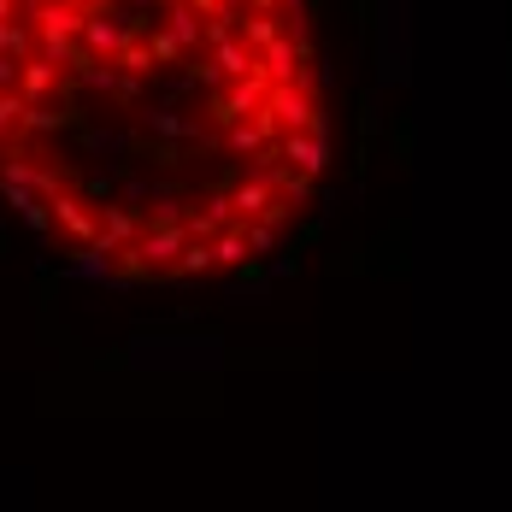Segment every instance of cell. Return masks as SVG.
I'll return each mask as SVG.
<instances>
[{
    "mask_svg": "<svg viewBox=\"0 0 512 512\" xmlns=\"http://www.w3.org/2000/svg\"><path fill=\"white\" fill-rule=\"evenodd\" d=\"M142 130H148V136H171V142H195V136H201V124L177 118L171 106H148V112H142Z\"/></svg>",
    "mask_w": 512,
    "mask_h": 512,
    "instance_id": "obj_16",
    "label": "cell"
},
{
    "mask_svg": "<svg viewBox=\"0 0 512 512\" xmlns=\"http://www.w3.org/2000/svg\"><path fill=\"white\" fill-rule=\"evenodd\" d=\"M0 18H18V0H0Z\"/></svg>",
    "mask_w": 512,
    "mask_h": 512,
    "instance_id": "obj_28",
    "label": "cell"
},
{
    "mask_svg": "<svg viewBox=\"0 0 512 512\" xmlns=\"http://www.w3.org/2000/svg\"><path fill=\"white\" fill-rule=\"evenodd\" d=\"M48 212H53V224L83 248V242H95V230H101V218H95V206L83 201V195H71V189H53L48 195Z\"/></svg>",
    "mask_w": 512,
    "mask_h": 512,
    "instance_id": "obj_4",
    "label": "cell"
},
{
    "mask_svg": "<svg viewBox=\"0 0 512 512\" xmlns=\"http://www.w3.org/2000/svg\"><path fill=\"white\" fill-rule=\"evenodd\" d=\"M142 42H148V53H154V65H177V59H183L177 36H171L165 24H148V30H142Z\"/></svg>",
    "mask_w": 512,
    "mask_h": 512,
    "instance_id": "obj_20",
    "label": "cell"
},
{
    "mask_svg": "<svg viewBox=\"0 0 512 512\" xmlns=\"http://www.w3.org/2000/svg\"><path fill=\"white\" fill-rule=\"evenodd\" d=\"M148 159H154V165H165V171H177V165H183V148H177L171 136H159V142H148Z\"/></svg>",
    "mask_w": 512,
    "mask_h": 512,
    "instance_id": "obj_22",
    "label": "cell"
},
{
    "mask_svg": "<svg viewBox=\"0 0 512 512\" xmlns=\"http://www.w3.org/2000/svg\"><path fill=\"white\" fill-rule=\"evenodd\" d=\"M248 6H254V12H277V0H248Z\"/></svg>",
    "mask_w": 512,
    "mask_h": 512,
    "instance_id": "obj_29",
    "label": "cell"
},
{
    "mask_svg": "<svg viewBox=\"0 0 512 512\" xmlns=\"http://www.w3.org/2000/svg\"><path fill=\"white\" fill-rule=\"evenodd\" d=\"M83 148H89V154H112V148H124V142H118L112 130H89V136H83Z\"/></svg>",
    "mask_w": 512,
    "mask_h": 512,
    "instance_id": "obj_24",
    "label": "cell"
},
{
    "mask_svg": "<svg viewBox=\"0 0 512 512\" xmlns=\"http://www.w3.org/2000/svg\"><path fill=\"white\" fill-rule=\"evenodd\" d=\"M77 6H89V12H95V6H112V0H77Z\"/></svg>",
    "mask_w": 512,
    "mask_h": 512,
    "instance_id": "obj_30",
    "label": "cell"
},
{
    "mask_svg": "<svg viewBox=\"0 0 512 512\" xmlns=\"http://www.w3.org/2000/svg\"><path fill=\"white\" fill-rule=\"evenodd\" d=\"M295 271H301V254H289V259H277V265H271V277H295Z\"/></svg>",
    "mask_w": 512,
    "mask_h": 512,
    "instance_id": "obj_26",
    "label": "cell"
},
{
    "mask_svg": "<svg viewBox=\"0 0 512 512\" xmlns=\"http://www.w3.org/2000/svg\"><path fill=\"white\" fill-rule=\"evenodd\" d=\"M283 159H289L295 171L318 177V171L330 165V130H283Z\"/></svg>",
    "mask_w": 512,
    "mask_h": 512,
    "instance_id": "obj_7",
    "label": "cell"
},
{
    "mask_svg": "<svg viewBox=\"0 0 512 512\" xmlns=\"http://www.w3.org/2000/svg\"><path fill=\"white\" fill-rule=\"evenodd\" d=\"M230 206H236V218H277V224H283V212H289V206H277V183H271L265 165L248 171V177L230 189Z\"/></svg>",
    "mask_w": 512,
    "mask_h": 512,
    "instance_id": "obj_3",
    "label": "cell"
},
{
    "mask_svg": "<svg viewBox=\"0 0 512 512\" xmlns=\"http://www.w3.org/2000/svg\"><path fill=\"white\" fill-rule=\"evenodd\" d=\"M259 101H265V77H259V71L230 77V89H224V95H212V124H236V118H248Z\"/></svg>",
    "mask_w": 512,
    "mask_h": 512,
    "instance_id": "obj_6",
    "label": "cell"
},
{
    "mask_svg": "<svg viewBox=\"0 0 512 512\" xmlns=\"http://www.w3.org/2000/svg\"><path fill=\"white\" fill-rule=\"evenodd\" d=\"M53 89H59V59L24 53V59H18V95H24V101H48Z\"/></svg>",
    "mask_w": 512,
    "mask_h": 512,
    "instance_id": "obj_9",
    "label": "cell"
},
{
    "mask_svg": "<svg viewBox=\"0 0 512 512\" xmlns=\"http://www.w3.org/2000/svg\"><path fill=\"white\" fill-rule=\"evenodd\" d=\"M206 242H212V259H218V265H242V259H254L248 254V236H242V218H230V224L212 230Z\"/></svg>",
    "mask_w": 512,
    "mask_h": 512,
    "instance_id": "obj_17",
    "label": "cell"
},
{
    "mask_svg": "<svg viewBox=\"0 0 512 512\" xmlns=\"http://www.w3.org/2000/svg\"><path fill=\"white\" fill-rule=\"evenodd\" d=\"M265 106H271L277 130H324L318 101H312V89L301 77H295V83H265Z\"/></svg>",
    "mask_w": 512,
    "mask_h": 512,
    "instance_id": "obj_1",
    "label": "cell"
},
{
    "mask_svg": "<svg viewBox=\"0 0 512 512\" xmlns=\"http://www.w3.org/2000/svg\"><path fill=\"white\" fill-rule=\"evenodd\" d=\"M236 36H242V42L259 53L265 42H271V36H283V12H248V18L236 24Z\"/></svg>",
    "mask_w": 512,
    "mask_h": 512,
    "instance_id": "obj_18",
    "label": "cell"
},
{
    "mask_svg": "<svg viewBox=\"0 0 512 512\" xmlns=\"http://www.w3.org/2000/svg\"><path fill=\"white\" fill-rule=\"evenodd\" d=\"M254 65H259V77L265 83H295L301 77V65H307V36H271L265 48L254 53Z\"/></svg>",
    "mask_w": 512,
    "mask_h": 512,
    "instance_id": "obj_2",
    "label": "cell"
},
{
    "mask_svg": "<svg viewBox=\"0 0 512 512\" xmlns=\"http://www.w3.org/2000/svg\"><path fill=\"white\" fill-rule=\"evenodd\" d=\"M165 30L177 36V48L183 53H201L206 30H201V12H195L189 0H165Z\"/></svg>",
    "mask_w": 512,
    "mask_h": 512,
    "instance_id": "obj_12",
    "label": "cell"
},
{
    "mask_svg": "<svg viewBox=\"0 0 512 512\" xmlns=\"http://www.w3.org/2000/svg\"><path fill=\"white\" fill-rule=\"evenodd\" d=\"M65 277H71V283H106V277H112V248L83 242V254L65 265Z\"/></svg>",
    "mask_w": 512,
    "mask_h": 512,
    "instance_id": "obj_15",
    "label": "cell"
},
{
    "mask_svg": "<svg viewBox=\"0 0 512 512\" xmlns=\"http://www.w3.org/2000/svg\"><path fill=\"white\" fill-rule=\"evenodd\" d=\"M230 218H236V206H230V195H206V206H201V212H183V230H189L195 242H206V236H212V230H224Z\"/></svg>",
    "mask_w": 512,
    "mask_h": 512,
    "instance_id": "obj_14",
    "label": "cell"
},
{
    "mask_svg": "<svg viewBox=\"0 0 512 512\" xmlns=\"http://www.w3.org/2000/svg\"><path fill=\"white\" fill-rule=\"evenodd\" d=\"M230 6H236V0H230Z\"/></svg>",
    "mask_w": 512,
    "mask_h": 512,
    "instance_id": "obj_31",
    "label": "cell"
},
{
    "mask_svg": "<svg viewBox=\"0 0 512 512\" xmlns=\"http://www.w3.org/2000/svg\"><path fill=\"white\" fill-rule=\"evenodd\" d=\"M224 130H230V136H224V142H230V154H259V148L271 142V130H277V118H271V106L259 101L254 112H248V118H236V124H224Z\"/></svg>",
    "mask_w": 512,
    "mask_h": 512,
    "instance_id": "obj_8",
    "label": "cell"
},
{
    "mask_svg": "<svg viewBox=\"0 0 512 512\" xmlns=\"http://www.w3.org/2000/svg\"><path fill=\"white\" fill-rule=\"evenodd\" d=\"M0 89H18V59L12 53H0Z\"/></svg>",
    "mask_w": 512,
    "mask_h": 512,
    "instance_id": "obj_25",
    "label": "cell"
},
{
    "mask_svg": "<svg viewBox=\"0 0 512 512\" xmlns=\"http://www.w3.org/2000/svg\"><path fill=\"white\" fill-rule=\"evenodd\" d=\"M177 218H183V201H177V195H154V212H148L142 224H177Z\"/></svg>",
    "mask_w": 512,
    "mask_h": 512,
    "instance_id": "obj_23",
    "label": "cell"
},
{
    "mask_svg": "<svg viewBox=\"0 0 512 512\" xmlns=\"http://www.w3.org/2000/svg\"><path fill=\"white\" fill-rule=\"evenodd\" d=\"M42 6H48V0H18V12H24V18H30V12H42Z\"/></svg>",
    "mask_w": 512,
    "mask_h": 512,
    "instance_id": "obj_27",
    "label": "cell"
},
{
    "mask_svg": "<svg viewBox=\"0 0 512 512\" xmlns=\"http://www.w3.org/2000/svg\"><path fill=\"white\" fill-rule=\"evenodd\" d=\"M136 24H124V18H112V6H95V12H83V30H77V42L95 53V59H112L118 42L130 36Z\"/></svg>",
    "mask_w": 512,
    "mask_h": 512,
    "instance_id": "obj_5",
    "label": "cell"
},
{
    "mask_svg": "<svg viewBox=\"0 0 512 512\" xmlns=\"http://www.w3.org/2000/svg\"><path fill=\"white\" fill-rule=\"evenodd\" d=\"M206 59L218 65V77H248V71H259L254 48H248L242 36H218V42H206Z\"/></svg>",
    "mask_w": 512,
    "mask_h": 512,
    "instance_id": "obj_11",
    "label": "cell"
},
{
    "mask_svg": "<svg viewBox=\"0 0 512 512\" xmlns=\"http://www.w3.org/2000/svg\"><path fill=\"white\" fill-rule=\"evenodd\" d=\"M18 118H24V95H18V89H0V148H6V142L24 130Z\"/></svg>",
    "mask_w": 512,
    "mask_h": 512,
    "instance_id": "obj_21",
    "label": "cell"
},
{
    "mask_svg": "<svg viewBox=\"0 0 512 512\" xmlns=\"http://www.w3.org/2000/svg\"><path fill=\"white\" fill-rule=\"evenodd\" d=\"M0 53H12V59L36 53V30H30V18H24V12H18V18H0Z\"/></svg>",
    "mask_w": 512,
    "mask_h": 512,
    "instance_id": "obj_19",
    "label": "cell"
},
{
    "mask_svg": "<svg viewBox=\"0 0 512 512\" xmlns=\"http://www.w3.org/2000/svg\"><path fill=\"white\" fill-rule=\"evenodd\" d=\"M95 218H101V230H95V242H101V248H112V254H118V248H130V242H136V230H142V212H130V206H95Z\"/></svg>",
    "mask_w": 512,
    "mask_h": 512,
    "instance_id": "obj_10",
    "label": "cell"
},
{
    "mask_svg": "<svg viewBox=\"0 0 512 512\" xmlns=\"http://www.w3.org/2000/svg\"><path fill=\"white\" fill-rule=\"evenodd\" d=\"M0 189H6L12 212H18V218H24V224L36 230V236H48V230H53V212H48V201H42L36 189H24V183H0Z\"/></svg>",
    "mask_w": 512,
    "mask_h": 512,
    "instance_id": "obj_13",
    "label": "cell"
}]
</instances>
